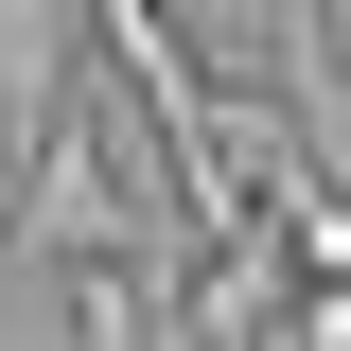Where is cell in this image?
<instances>
[{
	"instance_id": "6da1fadb",
	"label": "cell",
	"mask_w": 351,
	"mask_h": 351,
	"mask_svg": "<svg viewBox=\"0 0 351 351\" xmlns=\"http://www.w3.org/2000/svg\"><path fill=\"white\" fill-rule=\"evenodd\" d=\"M0 228L36 263H106V246H158V228L123 211V176H106V141H88V106H53V141L18 176H0Z\"/></svg>"
},
{
	"instance_id": "7a4b0ae2",
	"label": "cell",
	"mask_w": 351,
	"mask_h": 351,
	"mask_svg": "<svg viewBox=\"0 0 351 351\" xmlns=\"http://www.w3.org/2000/svg\"><path fill=\"white\" fill-rule=\"evenodd\" d=\"M71 334H106V351H141V334H176V299L141 281L123 246H106V263H71Z\"/></svg>"
}]
</instances>
